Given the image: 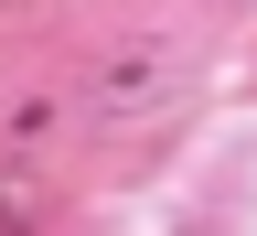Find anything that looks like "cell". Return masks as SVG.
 Masks as SVG:
<instances>
[{"instance_id":"obj_1","label":"cell","mask_w":257,"mask_h":236,"mask_svg":"<svg viewBox=\"0 0 257 236\" xmlns=\"http://www.w3.org/2000/svg\"><path fill=\"white\" fill-rule=\"evenodd\" d=\"M0 236H43V183L0 150Z\"/></svg>"}]
</instances>
